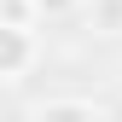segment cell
<instances>
[{"label": "cell", "instance_id": "1", "mask_svg": "<svg viewBox=\"0 0 122 122\" xmlns=\"http://www.w3.org/2000/svg\"><path fill=\"white\" fill-rule=\"evenodd\" d=\"M41 64V35L35 29H0V81L6 87H18L29 81Z\"/></svg>", "mask_w": 122, "mask_h": 122}, {"label": "cell", "instance_id": "2", "mask_svg": "<svg viewBox=\"0 0 122 122\" xmlns=\"http://www.w3.org/2000/svg\"><path fill=\"white\" fill-rule=\"evenodd\" d=\"M29 122H111V116L93 111L87 99H47V105H35Z\"/></svg>", "mask_w": 122, "mask_h": 122}, {"label": "cell", "instance_id": "3", "mask_svg": "<svg viewBox=\"0 0 122 122\" xmlns=\"http://www.w3.org/2000/svg\"><path fill=\"white\" fill-rule=\"evenodd\" d=\"M93 35H122V0H81Z\"/></svg>", "mask_w": 122, "mask_h": 122}, {"label": "cell", "instance_id": "4", "mask_svg": "<svg viewBox=\"0 0 122 122\" xmlns=\"http://www.w3.org/2000/svg\"><path fill=\"white\" fill-rule=\"evenodd\" d=\"M41 0H0V29H35Z\"/></svg>", "mask_w": 122, "mask_h": 122}, {"label": "cell", "instance_id": "5", "mask_svg": "<svg viewBox=\"0 0 122 122\" xmlns=\"http://www.w3.org/2000/svg\"><path fill=\"white\" fill-rule=\"evenodd\" d=\"M81 0H41V18H64V12H76Z\"/></svg>", "mask_w": 122, "mask_h": 122}, {"label": "cell", "instance_id": "6", "mask_svg": "<svg viewBox=\"0 0 122 122\" xmlns=\"http://www.w3.org/2000/svg\"><path fill=\"white\" fill-rule=\"evenodd\" d=\"M105 116H111V122H122V99H116V105H111V111H105Z\"/></svg>", "mask_w": 122, "mask_h": 122}]
</instances>
